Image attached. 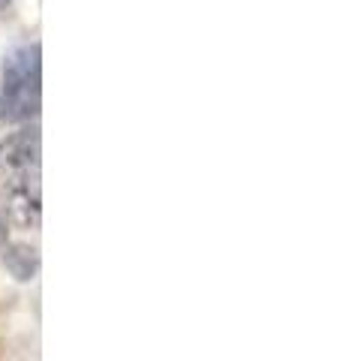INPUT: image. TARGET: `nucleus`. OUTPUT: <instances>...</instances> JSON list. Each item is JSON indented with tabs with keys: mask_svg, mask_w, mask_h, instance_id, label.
<instances>
[{
	"mask_svg": "<svg viewBox=\"0 0 343 361\" xmlns=\"http://www.w3.org/2000/svg\"><path fill=\"white\" fill-rule=\"evenodd\" d=\"M4 4H9V0H0V6H4Z\"/></svg>",
	"mask_w": 343,
	"mask_h": 361,
	"instance_id": "nucleus-5",
	"label": "nucleus"
},
{
	"mask_svg": "<svg viewBox=\"0 0 343 361\" xmlns=\"http://www.w3.org/2000/svg\"><path fill=\"white\" fill-rule=\"evenodd\" d=\"M0 238H4V220H0Z\"/></svg>",
	"mask_w": 343,
	"mask_h": 361,
	"instance_id": "nucleus-4",
	"label": "nucleus"
},
{
	"mask_svg": "<svg viewBox=\"0 0 343 361\" xmlns=\"http://www.w3.org/2000/svg\"><path fill=\"white\" fill-rule=\"evenodd\" d=\"M42 99V51L40 42L21 45L4 63L0 85V121L28 123L40 115Z\"/></svg>",
	"mask_w": 343,
	"mask_h": 361,
	"instance_id": "nucleus-2",
	"label": "nucleus"
},
{
	"mask_svg": "<svg viewBox=\"0 0 343 361\" xmlns=\"http://www.w3.org/2000/svg\"><path fill=\"white\" fill-rule=\"evenodd\" d=\"M4 265L9 268V274L16 280H33V274L40 268V256L28 244H9L4 250Z\"/></svg>",
	"mask_w": 343,
	"mask_h": 361,
	"instance_id": "nucleus-3",
	"label": "nucleus"
},
{
	"mask_svg": "<svg viewBox=\"0 0 343 361\" xmlns=\"http://www.w3.org/2000/svg\"><path fill=\"white\" fill-rule=\"evenodd\" d=\"M0 180L9 217L37 223L40 217V130H18L0 148Z\"/></svg>",
	"mask_w": 343,
	"mask_h": 361,
	"instance_id": "nucleus-1",
	"label": "nucleus"
}]
</instances>
